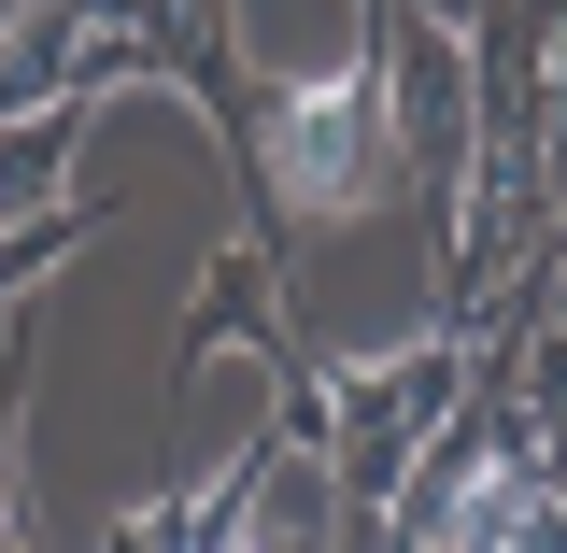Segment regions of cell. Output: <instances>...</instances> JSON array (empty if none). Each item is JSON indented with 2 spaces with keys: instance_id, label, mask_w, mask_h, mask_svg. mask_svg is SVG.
Instances as JSON below:
<instances>
[{
  "instance_id": "1",
  "label": "cell",
  "mask_w": 567,
  "mask_h": 553,
  "mask_svg": "<svg viewBox=\"0 0 567 553\" xmlns=\"http://www.w3.org/2000/svg\"><path fill=\"white\" fill-rule=\"evenodd\" d=\"M468 412V327H425L398 355H341L327 369V483L341 511H383Z\"/></svg>"
},
{
  "instance_id": "2",
  "label": "cell",
  "mask_w": 567,
  "mask_h": 553,
  "mask_svg": "<svg viewBox=\"0 0 567 553\" xmlns=\"http://www.w3.org/2000/svg\"><path fill=\"white\" fill-rule=\"evenodd\" d=\"M256 156H270L284 227H354V213L398 199V156H383V100H369V58L298 71L270 114H256Z\"/></svg>"
},
{
  "instance_id": "3",
  "label": "cell",
  "mask_w": 567,
  "mask_h": 553,
  "mask_svg": "<svg viewBox=\"0 0 567 553\" xmlns=\"http://www.w3.org/2000/svg\"><path fill=\"white\" fill-rule=\"evenodd\" d=\"M369 100H383V156H398V185L440 199H468V43L454 29H425V14H383V43H369Z\"/></svg>"
},
{
  "instance_id": "4",
  "label": "cell",
  "mask_w": 567,
  "mask_h": 553,
  "mask_svg": "<svg viewBox=\"0 0 567 553\" xmlns=\"http://www.w3.org/2000/svg\"><path fill=\"white\" fill-rule=\"evenodd\" d=\"M398 14H425V29H454V43H468V29H483L496 0H398Z\"/></svg>"
}]
</instances>
